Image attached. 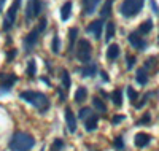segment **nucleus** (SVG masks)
<instances>
[{
  "mask_svg": "<svg viewBox=\"0 0 159 151\" xmlns=\"http://www.w3.org/2000/svg\"><path fill=\"white\" fill-rule=\"evenodd\" d=\"M127 40H129V43L134 46V49H140L142 51V49L147 48V42L143 40V37H140L139 32H130Z\"/></svg>",
  "mask_w": 159,
  "mask_h": 151,
  "instance_id": "obj_9",
  "label": "nucleus"
},
{
  "mask_svg": "<svg viewBox=\"0 0 159 151\" xmlns=\"http://www.w3.org/2000/svg\"><path fill=\"white\" fill-rule=\"evenodd\" d=\"M46 24H48V21H46L45 18H42V19H40V24H38V30L43 32V30L46 29Z\"/></svg>",
  "mask_w": 159,
  "mask_h": 151,
  "instance_id": "obj_34",
  "label": "nucleus"
},
{
  "mask_svg": "<svg viewBox=\"0 0 159 151\" xmlns=\"http://www.w3.org/2000/svg\"><path fill=\"white\" fill-rule=\"evenodd\" d=\"M76 37H78V29H76V27H72V29L69 30V51H70V53L75 51Z\"/></svg>",
  "mask_w": 159,
  "mask_h": 151,
  "instance_id": "obj_17",
  "label": "nucleus"
},
{
  "mask_svg": "<svg viewBox=\"0 0 159 151\" xmlns=\"http://www.w3.org/2000/svg\"><path fill=\"white\" fill-rule=\"evenodd\" d=\"M35 145L34 137L27 132H15L8 143L10 151H29Z\"/></svg>",
  "mask_w": 159,
  "mask_h": 151,
  "instance_id": "obj_1",
  "label": "nucleus"
},
{
  "mask_svg": "<svg viewBox=\"0 0 159 151\" xmlns=\"http://www.w3.org/2000/svg\"><path fill=\"white\" fill-rule=\"evenodd\" d=\"M127 95H129V99H130L132 105L137 103V97H139V94H137V91H134V88L127 86Z\"/></svg>",
  "mask_w": 159,
  "mask_h": 151,
  "instance_id": "obj_30",
  "label": "nucleus"
},
{
  "mask_svg": "<svg viewBox=\"0 0 159 151\" xmlns=\"http://www.w3.org/2000/svg\"><path fill=\"white\" fill-rule=\"evenodd\" d=\"M100 75H102V80H103V81H108V80H110V76L107 75V72H100Z\"/></svg>",
  "mask_w": 159,
  "mask_h": 151,
  "instance_id": "obj_40",
  "label": "nucleus"
},
{
  "mask_svg": "<svg viewBox=\"0 0 159 151\" xmlns=\"http://www.w3.org/2000/svg\"><path fill=\"white\" fill-rule=\"evenodd\" d=\"M147 102H148V95H143L142 102H137V103H135V107H137V108H142V107H143L145 103H147Z\"/></svg>",
  "mask_w": 159,
  "mask_h": 151,
  "instance_id": "obj_37",
  "label": "nucleus"
},
{
  "mask_svg": "<svg viewBox=\"0 0 159 151\" xmlns=\"http://www.w3.org/2000/svg\"><path fill=\"white\" fill-rule=\"evenodd\" d=\"M135 80L139 85H147L148 83V72H147V67H142L137 70V75H135Z\"/></svg>",
  "mask_w": 159,
  "mask_h": 151,
  "instance_id": "obj_16",
  "label": "nucleus"
},
{
  "mask_svg": "<svg viewBox=\"0 0 159 151\" xmlns=\"http://www.w3.org/2000/svg\"><path fill=\"white\" fill-rule=\"evenodd\" d=\"M70 85H72V80H70V73L67 70H62V88L65 91L70 89Z\"/></svg>",
  "mask_w": 159,
  "mask_h": 151,
  "instance_id": "obj_26",
  "label": "nucleus"
},
{
  "mask_svg": "<svg viewBox=\"0 0 159 151\" xmlns=\"http://www.w3.org/2000/svg\"><path fill=\"white\" fill-rule=\"evenodd\" d=\"M118 56H119V46L118 45H110L108 46V49H107V59L108 61H115V59H118Z\"/></svg>",
  "mask_w": 159,
  "mask_h": 151,
  "instance_id": "obj_19",
  "label": "nucleus"
},
{
  "mask_svg": "<svg viewBox=\"0 0 159 151\" xmlns=\"http://www.w3.org/2000/svg\"><path fill=\"white\" fill-rule=\"evenodd\" d=\"M150 3H151V7H153V10H154V13H156V15H159V8H157V5H156V2H154V0H150Z\"/></svg>",
  "mask_w": 159,
  "mask_h": 151,
  "instance_id": "obj_39",
  "label": "nucleus"
},
{
  "mask_svg": "<svg viewBox=\"0 0 159 151\" xmlns=\"http://www.w3.org/2000/svg\"><path fill=\"white\" fill-rule=\"evenodd\" d=\"M157 42H159V37H157Z\"/></svg>",
  "mask_w": 159,
  "mask_h": 151,
  "instance_id": "obj_43",
  "label": "nucleus"
},
{
  "mask_svg": "<svg viewBox=\"0 0 159 151\" xmlns=\"http://www.w3.org/2000/svg\"><path fill=\"white\" fill-rule=\"evenodd\" d=\"M62 148H64V142H62L61 139H57V140L52 142V145H51V149H49V151H61Z\"/></svg>",
  "mask_w": 159,
  "mask_h": 151,
  "instance_id": "obj_32",
  "label": "nucleus"
},
{
  "mask_svg": "<svg viewBox=\"0 0 159 151\" xmlns=\"http://www.w3.org/2000/svg\"><path fill=\"white\" fill-rule=\"evenodd\" d=\"M115 37V24L113 22H108L107 24V30H105V40H107V43L110 40Z\"/></svg>",
  "mask_w": 159,
  "mask_h": 151,
  "instance_id": "obj_28",
  "label": "nucleus"
},
{
  "mask_svg": "<svg viewBox=\"0 0 159 151\" xmlns=\"http://www.w3.org/2000/svg\"><path fill=\"white\" fill-rule=\"evenodd\" d=\"M72 7H73L72 2H65V3L62 5V8H61V18H62V21H67V19L70 18V15H72Z\"/></svg>",
  "mask_w": 159,
  "mask_h": 151,
  "instance_id": "obj_18",
  "label": "nucleus"
},
{
  "mask_svg": "<svg viewBox=\"0 0 159 151\" xmlns=\"http://www.w3.org/2000/svg\"><path fill=\"white\" fill-rule=\"evenodd\" d=\"M35 73H37V62L34 61V59H30V61H27V68H25V75L27 76H35Z\"/></svg>",
  "mask_w": 159,
  "mask_h": 151,
  "instance_id": "obj_25",
  "label": "nucleus"
},
{
  "mask_svg": "<svg viewBox=\"0 0 159 151\" xmlns=\"http://www.w3.org/2000/svg\"><path fill=\"white\" fill-rule=\"evenodd\" d=\"M42 81H43V83H46V85H49V80H48L46 76H43V78H42Z\"/></svg>",
  "mask_w": 159,
  "mask_h": 151,
  "instance_id": "obj_41",
  "label": "nucleus"
},
{
  "mask_svg": "<svg viewBox=\"0 0 159 151\" xmlns=\"http://www.w3.org/2000/svg\"><path fill=\"white\" fill-rule=\"evenodd\" d=\"M19 7H21V0H13V3L7 10V16L3 19V30H10L13 27V24H15V21H16V16H18Z\"/></svg>",
  "mask_w": 159,
  "mask_h": 151,
  "instance_id": "obj_4",
  "label": "nucleus"
},
{
  "mask_svg": "<svg viewBox=\"0 0 159 151\" xmlns=\"http://www.w3.org/2000/svg\"><path fill=\"white\" fill-rule=\"evenodd\" d=\"M65 122H67V129L70 134H73L76 130V116L75 113L72 112V108L67 107L65 108Z\"/></svg>",
  "mask_w": 159,
  "mask_h": 151,
  "instance_id": "obj_10",
  "label": "nucleus"
},
{
  "mask_svg": "<svg viewBox=\"0 0 159 151\" xmlns=\"http://www.w3.org/2000/svg\"><path fill=\"white\" fill-rule=\"evenodd\" d=\"M113 2H115V0H107V2L103 3V7H102V10H100V16H102V18H107V16H110V15H111V7H113Z\"/></svg>",
  "mask_w": 159,
  "mask_h": 151,
  "instance_id": "obj_23",
  "label": "nucleus"
},
{
  "mask_svg": "<svg viewBox=\"0 0 159 151\" xmlns=\"http://www.w3.org/2000/svg\"><path fill=\"white\" fill-rule=\"evenodd\" d=\"M97 122H99V116L92 113L88 119H84V127L88 132H92V130H96L97 129Z\"/></svg>",
  "mask_w": 159,
  "mask_h": 151,
  "instance_id": "obj_15",
  "label": "nucleus"
},
{
  "mask_svg": "<svg viewBox=\"0 0 159 151\" xmlns=\"http://www.w3.org/2000/svg\"><path fill=\"white\" fill-rule=\"evenodd\" d=\"M151 29H153V21H151V19H147V21H143V22L140 24V27H139V34L147 35V34L151 32Z\"/></svg>",
  "mask_w": 159,
  "mask_h": 151,
  "instance_id": "obj_20",
  "label": "nucleus"
},
{
  "mask_svg": "<svg viewBox=\"0 0 159 151\" xmlns=\"http://www.w3.org/2000/svg\"><path fill=\"white\" fill-rule=\"evenodd\" d=\"M126 61H127V68L134 67V64H135V57H134V56H130V54H129V56L126 57Z\"/></svg>",
  "mask_w": 159,
  "mask_h": 151,
  "instance_id": "obj_35",
  "label": "nucleus"
},
{
  "mask_svg": "<svg viewBox=\"0 0 159 151\" xmlns=\"http://www.w3.org/2000/svg\"><path fill=\"white\" fill-rule=\"evenodd\" d=\"M92 105H94V108L97 110L99 113H105V112H107V105H105L103 100L99 99V97H94V99H92Z\"/></svg>",
  "mask_w": 159,
  "mask_h": 151,
  "instance_id": "obj_24",
  "label": "nucleus"
},
{
  "mask_svg": "<svg viewBox=\"0 0 159 151\" xmlns=\"http://www.w3.org/2000/svg\"><path fill=\"white\" fill-rule=\"evenodd\" d=\"M100 0H81V5H83V11H84V15L91 16L92 13L96 11V7L99 5Z\"/></svg>",
  "mask_w": 159,
  "mask_h": 151,
  "instance_id": "obj_13",
  "label": "nucleus"
},
{
  "mask_svg": "<svg viewBox=\"0 0 159 151\" xmlns=\"http://www.w3.org/2000/svg\"><path fill=\"white\" fill-rule=\"evenodd\" d=\"M102 27H103V22H102L100 19L92 21V22L88 25V32L94 35V38H96V40H99V38H100V35H102Z\"/></svg>",
  "mask_w": 159,
  "mask_h": 151,
  "instance_id": "obj_11",
  "label": "nucleus"
},
{
  "mask_svg": "<svg viewBox=\"0 0 159 151\" xmlns=\"http://www.w3.org/2000/svg\"><path fill=\"white\" fill-rule=\"evenodd\" d=\"M3 3H5V0H0V11H2V8H3Z\"/></svg>",
  "mask_w": 159,
  "mask_h": 151,
  "instance_id": "obj_42",
  "label": "nucleus"
},
{
  "mask_svg": "<svg viewBox=\"0 0 159 151\" xmlns=\"http://www.w3.org/2000/svg\"><path fill=\"white\" fill-rule=\"evenodd\" d=\"M96 72H97V65H96L94 62L86 64V65H83L81 68H78V73L81 75V76H84V78H88V76H94Z\"/></svg>",
  "mask_w": 159,
  "mask_h": 151,
  "instance_id": "obj_12",
  "label": "nucleus"
},
{
  "mask_svg": "<svg viewBox=\"0 0 159 151\" xmlns=\"http://www.w3.org/2000/svg\"><path fill=\"white\" fill-rule=\"evenodd\" d=\"M91 115H92V112H91V108H88V107H83V108L78 112V116H80V119H88Z\"/></svg>",
  "mask_w": 159,
  "mask_h": 151,
  "instance_id": "obj_29",
  "label": "nucleus"
},
{
  "mask_svg": "<svg viewBox=\"0 0 159 151\" xmlns=\"http://www.w3.org/2000/svg\"><path fill=\"white\" fill-rule=\"evenodd\" d=\"M42 34L38 30V27H35V29L32 30V32H29L27 34V37L24 38V51L25 53H30L32 51V48L37 45V42H38V35Z\"/></svg>",
  "mask_w": 159,
  "mask_h": 151,
  "instance_id": "obj_8",
  "label": "nucleus"
},
{
  "mask_svg": "<svg viewBox=\"0 0 159 151\" xmlns=\"http://www.w3.org/2000/svg\"><path fill=\"white\" fill-rule=\"evenodd\" d=\"M43 3L40 0H29L27 8H25V21H30L34 18H37L40 13H42Z\"/></svg>",
  "mask_w": 159,
  "mask_h": 151,
  "instance_id": "obj_6",
  "label": "nucleus"
},
{
  "mask_svg": "<svg viewBox=\"0 0 159 151\" xmlns=\"http://www.w3.org/2000/svg\"><path fill=\"white\" fill-rule=\"evenodd\" d=\"M121 121H124V116H123V115H116V116H113V119H111L113 124H118V122H121Z\"/></svg>",
  "mask_w": 159,
  "mask_h": 151,
  "instance_id": "obj_36",
  "label": "nucleus"
},
{
  "mask_svg": "<svg viewBox=\"0 0 159 151\" xmlns=\"http://www.w3.org/2000/svg\"><path fill=\"white\" fill-rule=\"evenodd\" d=\"M111 100L116 107H121L123 105V91L121 89H115L111 92Z\"/></svg>",
  "mask_w": 159,
  "mask_h": 151,
  "instance_id": "obj_22",
  "label": "nucleus"
},
{
  "mask_svg": "<svg viewBox=\"0 0 159 151\" xmlns=\"http://www.w3.org/2000/svg\"><path fill=\"white\" fill-rule=\"evenodd\" d=\"M143 3H145V0H124L119 11H121V15L124 18H134L142 11Z\"/></svg>",
  "mask_w": 159,
  "mask_h": 151,
  "instance_id": "obj_3",
  "label": "nucleus"
},
{
  "mask_svg": "<svg viewBox=\"0 0 159 151\" xmlns=\"http://www.w3.org/2000/svg\"><path fill=\"white\" fill-rule=\"evenodd\" d=\"M18 81L16 75L13 73H0V92H8L11 89V86Z\"/></svg>",
  "mask_w": 159,
  "mask_h": 151,
  "instance_id": "obj_7",
  "label": "nucleus"
},
{
  "mask_svg": "<svg viewBox=\"0 0 159 151\" xmlns=\"http://www.w3.org/2000/svg\"><path fill=\"white\" fill-rule=\"evenodd\" d=\"M15 56H16V49H10L8 54H7V61H11Z\"/></svg>",
  "mask_w": 159,
  "mask_h": 151,
  "instance_id": "obj_38",
  "label": "nucleus"
},
{
  "mask_svg": "<svg viewBox=\"0 0 159 151\" xmlns=\"http://www.w3.org/2000/svg\"><path fill=\"white\" fill-rule=\"evenodd\" d=\"M51 51L54 53V54H59V51H61V40H59V35L57 34H54V37H52Z\"/></svg>",
  "mask_w": 159,
  "mask_h": 151,
  "instance_id": "obj_27",
  "label": "nucleus"
},
{
  "mask_svg": "<svg viewBox=\"0 0 159 151\" xmlns=\"http://www.w3.org/2000/svg\"><path fill=\"white\" fill-rule=\"evenodd\" d=\"M75 53H76V57L81 62H89L91 61V54H92L91 43L88 42V40H80L76 48H75Z\"/></svg>",
  "mask_w": 159,
  "mask_h": 151,
  "instance_id": "obj_5",
  "label": "nucleus"
},
{
  "mask_svg": "<svg viewBox=\"0 0 159 151\" xmlns=\"http://www.w3.org/2000/svg\"><path fill=\"white\" fill-rule=\"evenodd\" d=\"M150 121H151V116H150V115H143V116L139 119L137 124H139V126H142V124H147V122H150Z\"/></svg>",
  "mask_w": 159,
  "mask_h": 151,
  "instance_id": "obj_33",
  "label": "nucleus"
},
{
  "mask_svg": "<svg viewBox=\"0 0 159 151\" xmlns=\"http://www.w3.org/2000/svg\"><path fill=\"white\" fill-rule=\"evenodd\" d=\"M134 142H135V146H139V148H145V146H147V145L151 142V137H150L148 134H145V132H139V134L135 135Z\"/></svg>",
  "mask_w": 159,
  "mask_h": 151,
  "instance_id": "obj_14",
  "label": "nucleus"
},
{
  "mask_svg": "<svg viewBox=\"0 0 159 151\" xmlns=\"http://www.w3.org/2000/svg\"><path fill=\"white\" fill-rule=\"evenodd\" d=\"M86 97H88V89L86 88H78L76 92H75V102L81 103V102L86 100Z\"/></svg>",
  "mask_w": 159,
  "mask_h": 151,
  "instance_id": "obj_21",
  "label": "nucleus"
},
{
  "mask_svg": "<svg viewBox=\"0 0 159 151\" xmlns=\"http://www.w3.org/2000/svg\"><path fill=\"white\" fill-rule=\"evenodd\" d=\"M21 99L25 100L27 103L34 105L37 110H40V112H46V110L49 108V99L46 97V95L43 92H37V91H22L21 92Z\"/></svg>",
  "mask_w": 159,
  "mask_h": 151,
  "instance_id": "obj_2",
  "label": "nucleus"
},
{
  "mask_svg": "<svg viewBox=\"0 0 159 151\" xmlns=\"http://www.w3.org/2000/svg\"><path fill=\"white\" fill-rule=\"evenodd\" d=\"M113 146H115L116 149H123V148H124V139H123L121 135H118L116 139L113 140Z\"/></svg>",
  "mask_w": 159,
  "mask_h": 151,
  "instance_id": "obj_31",
  "label": "nucleus"
}]
</instances>
